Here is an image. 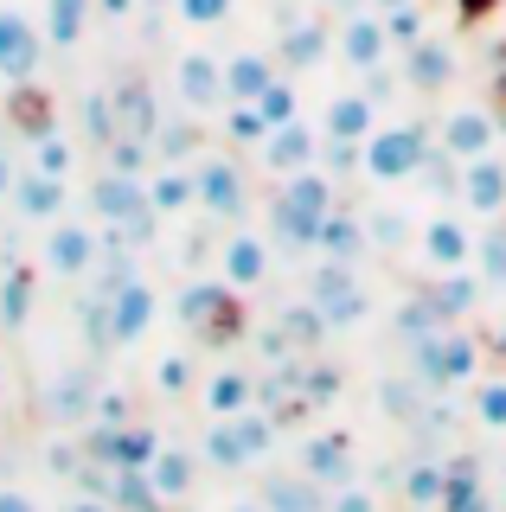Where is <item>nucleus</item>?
<instances>
[{"label": "nucleus", "mask_w": 506, "mask_h": 512, "mask_svg": "<svg viewBox=\"0 0 506 512\" xmlns=\"http://www.w3.org/2000/svg\"><path fill=\"white\" fill-rule=\"evenodd\" d=\"M340 205V186L327 180L321 167H302V173H289L276 192V205H270V237L282 250H314L321 244V224L327 212Z\"/></svg>", "instance_id": "f257e3e1"}, {"label": "nucleus", "mask_w": 506, "mask_h": 512, "mask_svg": "<svg viewBox=\"0 0 506 512\" xmlns=\"http://www.w3.org/2000/svg\"><path fill=\"white\" fill-rule=\"evenodd\" d=\"M487 346L462 327H436L430 340H410V378L430 384V391H449V384H468L481 372Z\"/></svg>", "instance_id": "f03ea898"}, {"label": "nucleus", "mask_w": 506, "mask_h": 512, "mask_svg": "<svg viewBox=\"0 0 506 512\" xmlns=\"http://www.w3.org/2000/svg\"><path fill=\"white\" fill-rule=\"evenodd\" d=\"M430 154H436V135L423 122H378L366 135V180H378V186L417 180V167Z\"/></svg>", "instance_id": "7ed1b4c3"}, {"label": "nucleus", "mask_w": 506, "mask_h": 512, "mask_svg": "<svg viewBox=\"0 0 506 512\" xmlns=\"http://www.w3.org/2000/svg\"><path fill=\"white\" fill-rule=\"evenodd\" d=\"M180 320L199 333L205 346H231L244 333V301H237L231 282H193L180 295Z\"/></svg>", "instance_id": "20e7f679"}, {"label": "nucleus", "mask_w": 506, "mask_h": 512, "mask_svg": "<svg viewBox=\"0 0 506 512\" xmlns=\"http://www.w3.org/2000/svg\"><path fill=\"white\" fill-rule=\"evenodd\" d=\"M334 52L353 64L359 77H366V71H378V64H391V52H398V45H391V32H385V13L366 7V13H346V20H340Z\"/></svg>", "instance_id": "39448f33"}, {"label": "nucleus", "mask_w": 506, "mask_h": 512, "mask_svg": "<svg viewBox=\"0 0 506 512\" xmlns=\"http://www.w3.org/2000/svg\"><path fill=\"white\" fill-rule=\"evenodd\" d=\"M193 180H199V205L212 218H244L250 212V180L231 154H205L193 167Z\"/></svg>", "instance_id": "423d86ee"}, {"label": "nucleus", "mask_w": 506, "mask_h": 512, "mask_svg": "<svg viewBox=\"0 0 506 512\" xmlns=\"http://www.w3.org/2000/svg\"><path fill=\"white\" fill-rule=\"evenodd\" d=\"M173 90H180V109H193V116H218V109L231 103L225 96V64L212 52H180L173 64Z\"/></svg>", "instance_id": "0eeeda50"}, {"label": "nucleus", "mask_w": 506, "mask_h": 512, "mask_svg": "<svg viewBox=\"0 0 506 512\" xmlns=\"http://www.w3.org/2000/svg\"><path fill=\"white\" fill-rule=\"evenodd\" d=\"M321 128H314L308 116H295V122H282V128H270L263 135V148H257V160L276 173V180H289V173H302V167H314L321 160Z\"/></svg>", "instance_id": "6e6552de"}, {"label": "nucleus", "mask_w": 506, "mask_h": 512, "mask_svg": "<svg viewBox=\"0 0 506 512\" xmlns=\"http://www.w3.org/2000/svg\"><path fill=\"white\" fill-rule=\"evenodd\" d=\"M39 64H45V32L20 7H0V77L26 84V77H39Z\"/></svg>", "instance_id": "1a4fd4ad"}, {"label": "nucleus", "mask_w": 506, "mask_h": 512, "mask_svg": "<svg viewBox=\"0 0 506 512\" xmlns=\"http://www.w3.org/2000/svg\"><path fill=\"white\" fill-rule=\"evenodd\" d=\"M97 250H103V237L90 231V224H77V218H58L39 256H45V269H52V276L77 282V276H90V263H97Z\"/></svg>", "instance_id": "9d476101"}, {"label": "nucleus", "mask_w": 506, "mask_h": 512, "mask_svg": "<svg viewBox=\"0 0 506 512\" xmlns=\"http://www.w3.org/2000/svg\"><path fill=\"white\" fill-rule=\"evenodd\" d=\"M494 141H500V122H494V109H449V116L436 122V148L442 154H455V160H474V154H494Z\"/></svg>", "instance_id": "9b49d317"}, {"label": "nucleus", "mask_w": 506, "mask_h": 512, "mask_svg": "<svg viewBox=\"0 0 506 512\" xmlns=\"http://www.w3.org/2000/svg\"><path fill=\"white\" fill-rule=\"evenodd\" d=\"M455 205H468L474 218H500L506 212V154L462 160V192H455Z\"/></svg>", "instance_id": "f8f14e48"}, {"label": "nucleus", "mask_w": 506, "mask_h": 512, "mask_svg": "<svg viewBox=\"0 0 506 512\" xmlns=\"http://www.w3.org/2000/svg\"><path fill=\"white\" fill-rule=\"evenodd\" d=\"M97 397H103L97 372H90V365H65V372L45 384V416L71 429V423H84V416H97Z\"/></svg>", "instance_id": "ddd939ff"}, {"label": "nucleus", "mask_w": 506, "mask_h": 512, "mask_svg": "<svg viewBox=\"0 0 506 512\" xmlns=\"http://www.w3.org/2000/svg\"><path fill=\"white\" fill-rule=\"evenodd\" d=\"M90 455H97L103 468H148V461L161 455V442H154L148 423H116V429H97V436H90Z\"/></svg>", "instance_id": "4468645a"}, {"label": "nucleus", "mask_w": 506, "mask_h": 512, "mask_svg": "<svg viewBox=\"0 0 506 512\" xmlns=\"http://www.w3.org/2000/svg\"><path fill=\"white\" fill-rule=\"evenodd\" d=\"M109 103H116V122H122V135H141V141H154V128H161V103H154V84H148L141 71L116 77V84H109Z\"/></svg>", "instance_id": "2eb2a0df"}, {"label": "nucleus", "mask_w": 506, "mask_h": 512, "mask_svg": "<svg viewBox=\"0 0 506 512\" xmlns=\"http://www.w3.org/2000/svg\"><path fill=\"white\" fill-rule=\"evenodd\" d=\"M71 205V192L58 173H39V167H20V180H13V212L33 218V224H58Z\"/></svg>", "instance_id": "dca6fc26"}, {"label": "nucleus", "mask_w": 506, "mask_h": 512, "mask_svg": "<svg viewBox=\"0 0 506 512\" xmlns=\"http://www.w3.org/2000/svg\"><path fill=\"white\" fill-rule=\"evenodd\" d=\"M474 244H481V237H474L468 218H455V212L423 224V256H430V269H474Z\"/></svg>", "instance_id": "f3484780"}, {"label": "nucleus", "mask_w": 506, "mask_h": 512, "mask_svg": "<svg viewBox=\"0 0 506 512\" xmlns=\"http://www.w3.org/2000/svg\"><path fill=\"white\" fill-rule=\"evenodd\" d=\"M257 500H263V512H327V487L302 468H276V474H263Z\"/></svg>", "instance_id": "a211bd4d"}, {"label": "nucleus", "mask_w": 506, "mask_h": 512, "mask_svg": "<svg viewBox=\"0 0 506 512\" xmlns=\"http://www.w3.org/2000/svg\"><path fill=\"white\" fill-rule=\"evenodd\" d=\"M295 468L314 474L321 487H346V480H353V436H340V429H321V436H308Z\"/></svg>", "instance_id": "6ab92c4d"}, {"label": "nucleus", "mask_w": 506, "mask_h": 512, "mask_svg": "<svg viewBox=\"0 0 506 512\" xmlns=\"http://www.w3.org/2000/svg\"><path fill=\"white\" fill-rule=\"evenodd\" d=\"M449 77H455V45H449V39H417V45H404V84L417 90V96L449 90Z\"/></svg>", "instance_id": "aec40b11"}, {"label": "nucleus", "mask_w": 506, "mask_h": 512, "mask_svg": "<svg viewBox=\"0 0 506 512\" xmlns=\"http://www.w3.org/2000/svg\"><path fill=\"white\" fill-rule=\"evenodd\" d=\"M327 52H334V32H327L321 20H289V26H282V39H276V64H282L289 77L314 71Z\"/></svg>", "instance_id": "412c9836"}, {"label": "nucleus", "mask_w": 506, "mask_h": 512, "mask_svg": "<svg viewBox=\"0 0 506 512\" xmlns=\"http://www.w3.org/2000/svg\"><path fill=\"white\" fill-rule=\"evenodd\" d=\"M7 128L13 135H26V141H39V135H52L58 128V96L45 90V84H13V96H7Z\"/></svg>", "instance_id": "4be33fe9"}, {"label": "nucleus", "mask_w": 506, "mask_h": 512, "mask_svg": "<svg viewBox=\"0 0 506 512\" xmlns=\"http://www.w3.org/2000/svg\"><path fill=\"white\" fill-rule=\"evenodd\" d=\"M314 256H334V263H359V256H372V231H366V212H353V205H334L321 224V244Z\"/></svg>", "instance_id": "5701e85b"}, {"label": "nucleus", "mask_w": 506, "mask_h": 512, "mask_svg": "<svg viewBox=\"0 0 506 512\" xmlns=\"http://www.w3.org/2000/svg\"><path fill=\"white\" fill-rule=\"evenodd\" d=\"M378 128V103L366 90H340L334 103H327V116H321V135L327 141H366Z\"/></svg>", "instance_id": "b1692460"}, {"label": "nucleus", "mask_w": 506, "mask_h": 512, "mask_svg": "<svg viewBox=\"0 0 506 512\" xmlns=\"http://www.w3.org/2000/svg\"><path fill=\"white\" fill-rule=\"evenodd\" d=\"M148 205H154L161 218L186 212V205H199V180H193V167H186V160H154V173H148Z\"/></svg>", "instance_id": "393cba45"}, {"label": "nucleus", "mask_w": 506, "mask_h": 512, "mask_svg": "<svg viewBox=\"0 0 506 512\" xmlns=\"http://www.w3.org/2000/svg\"><path fill=\"white\" fill-rule=\"evenodd\" d=\"M276 77H282V64L270 52H231L225 58V96H231V103H257Z\"/></svg>", "instance_id": "a878e982"}, {"label": "nucleus", "mask_w": 506, "mask_h": 512, "mask_svg": "<svg viewBox=\"0 0 506 512\" xmlns=\"http://www.w3.org/2000/svg\"><path fill=\"white\" fill-rule=\"evenodd\" d=\"M199 461H205V468H218V474L250 468V448H244V429H237V416H212V423H205Z\"/></svg>", "instance_id": "bb28decb"}, {"label": "nucleus", "mask_w": 506, "mask_h": 512, "mask_svg": "<svg viewBox=\"0 0 506 512\" xmlns=\"http://www.w3.org/2000/svg\"><path fill=\"white\" fill-rule=\"evenodd\" d=\"M263 276H270V244H263L257 231H237L225 244V282L231 288H257Z\"/></svg>", "instance_id": "cd10ccee"}, {"label": "nucleus", "mask_w": 506, "mask_h": 512, "mask_svg": "<svg viewBox=\"0 0 506 512\" xmlns=\"http://www.w3.org/2000/svg\"><path fill=\"white\" fill-rule=\"evenodd\" d=\"M141 474H148V487L161 493V500H186V493H193V474H199V455H186V448H161Z\"/></svg>", "instance_id": "c85d7f7f"}, {"label": "nucleus", "mask_w": 506, "mask_h": 512, "mask_svg": "<svg viewBox=\"0 0 506 512\" xmlns=\"http://www.w3.org/2000/svg\"><path fill=\"white\" fill-rule=\"evenodd\" d=\"M205 116H161V128H154V160H193L199 148H205V128H199Z\"/></svg>", "instance_id": "c756f323"}, {"label": "nucleus", "mask_w": 506, "mask_h": 512, "mask_svg": "<svg viewBox=\"0 0 506 512\" xmlns=\"http://www.w3.org/2000/svg\"><path fill=\"white\" fill-rule=\"evenodd\" d=\"M250 404H257V378H250V372H237V365H231V372L205 378V410H212V416H237V410H250Z\"/></svg>", "instance_id": "7c9ffc66"}, {"label": "nucleus", "mask_w": 506, "mask_h": 512, "mask_svg": "<svg viewBox=\"0 0 506 512\" xmlns=\"http://www.w3.org/2000/svg\"><path fill=\"white\" fill-rule=\"evenodd\" d=\"M90 13H97V0H45V39H52L58 52H71V45L84 39Z\"/></svg>", "instance_id": "2f4dec72"}, {"label": "nucleus", "mask_w": 506, "mask_h": 512, "mask_svg": "<svg viewBox=\"0 0 506 512\" xmlns=\"http://www.w3.org/2000/svg\"><path fill=\"white\" fill-rule=\"evenodd\" d=\"M442 493H449V461H410L404 468V500L417 512H442Z\"/></svg>", "instance_id": "473e14b6"}, {"label": "nucleus", "mask_w": 506, "mask_h": 512, "mask_svg": "<svg viewBox=\"0 0 506 512\" xmlns=\"http://www.w3.org/2000/svg\"><path fill=\"white\" fill-rule=\"evenodd\" d=\"M430 301H436V314L455 327V320L474 314V301H481V276H468V269H442V282L430 288Z\"/></svg>", "instance_id": "72a5a7b5"}, {"label": "nucleus", "mask_w": 506, "mask_h": 512, "mask_svg": "<svg viewBox=\"0 0 506 512\" xmlns=\"http://www.w3.org/2000/svg\"><path fill=\"white\" fill-rule=\"evenodd\" d=\"M33 269L26 263H7V276H0V327H26L33 320Z\"/></svg>", "instance_id": "f704fd0d"}, {"label": "nucleus", "mask_w": 506, "mask_h": 512, "mask_svg": "<svg viewBox=\"0 0 506 512\" xmlns=\"http://www.w3.org/2000/svg\"><path fill=\"white\" fill-rule=\"evenodd\" d=\"M474 269H481L487 288H506V212L481 231V244H474Z\"/></svg>", "instance_id": "c9c22d12"}, {"label": "nucleus", "mask_w": 506, "mask_h": 512, "mask_svg": "<svg viewBox=\"0 0 506 512\" xmlns=\"http://www.w3.org/2000/svg\"><path fill=\"white\" fill-rule=\"evenodd\" d=\"M225 135L237 148H263V135H270V122H263L257 103H225Z\"/></svg>", "instance_id": "e433bc0d"}, {"label": "nucleus", "mask_w": 506, "mask_h": 512, "mask_svg": "<svg viewBox=\"0 0 506 512\" xmlns=\"http://www.w3.org/2000/svg\"><path fill=\"white\" fill-rule=\"evenodd\" d=\"M366 231H372V244L385 250V256H398L410 237H417V224H410L404 212H366Z\"/></svg>", "instance_id": "4c0bfd02"}, {"label": "nucleus", "mask_w": 506, "mask_h": 512, "mask_svg": "<svg viewBox=\"0 0 506 512\" xmlns=\"http://www.w3.org/2000/svg\"><path fill=\"white\" fill-rule=\"evenodd\" d=\"M257 109H263V122H270V128L295 122V116H302V96H295V77H276V84L257 96Z\"/></svg>", "instance_id": "58836bf2"}, {"label": "nucleus", "mask_w": 506, "mask_h": 512, "mask_svg": "<svg viewBox=\"0 0 506 512\" xmlns=\"http://www.w3.org/2000/svg\"><path fill=\"white\" fill-rule=\"evenodd\" d=\"M366 314H372V288H366V282H359V288H346L340 301H327V308H321L327 327H359Z\"/></svg>", "instance_id": "ea45409f"}, {"label": "nucleus", "mask_w": 506, "mask_h": 512, "mask_svg": "<svg viewBox=\"0 0 506 512\" xmlns=\"http://www.w3.org/2000/svg\"><path fill=\"white\" fill-rule=\"evenodd\" d=\"M385 32H391V45H398V52H404V45H417V39H423V0L391 7V13H385Z\"/></svg>", "instance_id": "a19ab883"}, {"label": "nucleus", "mask_w": 506, "mask_h": 512, "mask_svg": "<svg viewBox=\"0 0 506 512\" xmlns=\"http://www.w3.org/2000/svg\"><path fill=\"white\" fill-rule=\"evenodd\" d=\"M33 167H39V173H58V180L71 173V141L58 135V128H52V135H39V141H33Z\"/></svg>", "instance_id": "79ce46f5"}, {"label": "nucleus", "mask_w": 506, "mask_h": 512, "mask_svg": "<svg viewBox=\"0 0 506 512\" xmlns=\"http://www.w3.org/2000/svg\"><path fill=\"white\" fill-rule=\"evenodd\" d=\"M237 429H244V448H250V461H257V455H270V442H276V429H270V416H263V404H250V410H237Z\"/></svg>", "instance_id": "37998d69"}, {"label": "nucleus", "mask_w": 506, "mask_h": 512, "mask_svg": "<svg viewBox=\"0 0 506 512\" xmlns=\"http://www.w3.org/2000/svg\"><path fill=\"white\" fill-rule=\"evenodd\" d=\"M474 416H481L487 429H506V378H494V384L474 391Z\"/></svg>", "instance_id": "c03bdc74"}, {"label": "nucleus", "mask_w": 506, "mask_h": 512, "mask_svg": "<svg viewBox=\"0 0 506 512\" xmlns=\"http://www.w3.org/2000/svg\"><path fill=\"white\" fill-rule=\"evenodd\" d=\"M327 512H378V493H372V487H359V480H346V487H334Z\"/></svg>", "instance_id": "a18cd8bd"}, {"label": "nucleus", "mask_w": 506, "mask_h": 512, "mask_svg": "<svg viewBox=\"0 0 506 512\" xmlns=\"http://www.w3.org/2000/svg\"><path fill=\"white\" fill-rule=\"evenodd\" d=\"M180 20L186 26H218V20H231V0H180Z\"/></svg>", "instance_id": "49530a36"}, {"label": "nucleus", "mask_w": 506, "mask_h": 512, "mask_svg": "<svg viewBox=\"0 0 506 512\" xmlns=\"http://www.w3.org/2000/svg\"><path fill=\"white\" fill-rule=\"evenodd\" d=\"M154 384H161L167 397H180L186 384H193V359H161V372H154Z\"/></svg>", "instance_id": "de8ad7c7"}, {"label": "nucleus", "mask_w": 506, "mask_h": 512, "mask_svg": "<svg viewBox=\"0 0 506 512\" xmlns=\"http://www.w3.org/2000/svg\"><path fill=\"white\" fill-rule=\"evenodd\" d=\"M97 423H103V429L129 423V397H122V391H103V397H97Z\"/></svg>", "instance_id": "09e8293b"}, {"label": "nucleus", "mask_w": 506, "mask_h": 512, "mask_svg": "<svg viewBox=\"0 0 506 512\" xmlns=\"http://www.w3.org/2000/svg\"><path fill=\"white\" fill-rule=\"evenodd\" d=\"M500 13V0H455V20L462 26H487Z\"/></svg>", "instance_id": "8fccbe9b"}, {"label": "nucleus", "mask_w": 506, "mask_h": 512, "mask_svg": "<svg viewBox=\"0 0 506 512\" xmlns=\"http://www.w3.org/2000/svg\"><path fill=\"white\" fill-rule=\"evenodd\" d=\"M0 512H39V506L26 500V493H13V487H7V493H0Z\"/></svg>", "instance_id": "3c124183"}, {"label": "nucleus", "mask_w": 506, "mask_h": 512, "mask_svg": "<svg viewBox=\"0 0 506 512\" xmlns=\"http://www.w3.org/2000/svg\"><path fill=\"white\" fill-rule=\"evenodd\" d=\"M97 13H109V20H129L135 0H97Z\"/></svg>", "instance_id": "603ef678"}, {"label": "nucleus", "mask_w": 506, "mask_h": 512, "mask_svg": "<svg viewBox=\"0 0 506 512\" xmlns=\"http://www.w3.org/2000/svg\"><path fill=\"white\" fill-rule=\"evenodd\" d=\"M71 512H116V506L97 500V493H84V500H71Z\"/></svg>", "instance_id": "864d4df0"}, {"label": "nucleus", "mask_w": 506, "mask_h": 512, "mask_svg": "<svg viewBox=\"0 0 506 512\" xmlns=\"http://www.w3.org/2000/svg\"><path fill=\"white\" fill-rule=\"evenodd\" d=\"M13 180H20V167H13V160L0 154V192H13Z\"/></svg>", "instance_id": "5fc2aeb1"}, {"label": "nucleus", "mask_w": 506, "mask_h": 512, "mask_svg": "<svg viewBox=\"0 0 506 512\" xmlns=\"http://www.w3.org/2000/svg\"><path fill=\"white\" fill-rule=\"evenodd\" d=\"M487 352H494V359H500V365H506V327H500V333H494V340H487Z\"/></svg>", "instance_id": "6e6d98bb"}, {"label": "nucleus", "mask_w": 506, "mask_h": 512, "mask_svg": "<svg viewBox=\"0 0 506 512\" xmlns=\"http://www.w3.org/2000/svg\"><path fill=\"white\" fill-rule=\"evenodd\" d=\"M225 512H263V500H237V506H225Z\"/></svg>", "instance_id": "4d7b16f0"}, {"label": "nucleus", "mask_w": 506, "mask_h": 512, "mask_svg": "<svg viewBox=\"0 0 506 512\" xmlns=\"http://www.w3.org/2000/svg\"><path fill=\"white\" fill-rule=\"evenodd\" d=\"M366 7H378V13H391V7H404V0H366Z\"/></svg>", "instance_id": "13d9d810"}, {"label": "nucleus", "mask_w": 506, "mask_h": 512, "mask_svg": "<svg viewBox=\"0 0 506 512\" xmlns=\"http://www.w3.org/2000/svg\"><path fill=\"white\" fill-rule=\"evenodd\" d=\"M327 7H346V0H327Z\"/></svg>", "instance_id": "bf43d9fd"}, {"label": "nucleus", "mask_w": 506, "mask_h": 512, "mask_svg": "<svg viewBox=\"0 0 506 512\" xmlns=\"http://www.w3.org/2000/svg\"><path fill=\"white\" fill-rule=\"evenodd\" d=\"M474 512H494V506H474Z\"/></svg>", "instance_id": "052dcab7"}, {"label": "nucleus", "mask_w": 506, "mask_h": 512, "mask_svg": "<svg viewBox=\"0 0 506 512\" xmlns=\"http://www.w3.org/2000/svg\"><path fill=\"white\" fill-rule=\"evenodd\" d=\"M500 512H506V500H500Z\"/></svg>", "instance_id": "680f3d73"}]
</instances>
